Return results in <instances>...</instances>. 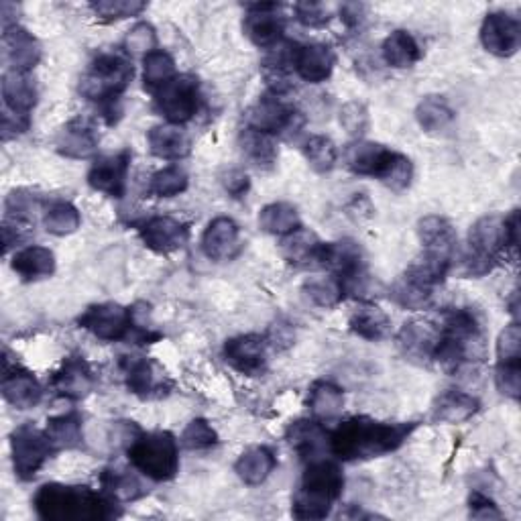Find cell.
Instances as JSON below:
<instances>
[{
  "label": "cell",
  "instance_id": "52a82bcc",
  "mask_svg": "<svg viewBox=\"0 0 521 521\" xmlns=\"http://www.w3.org/2000/svg\"><path fill=\"white\" fill-rule=\"evenodd\" d=\"M55 452L57 450L51 444L47 432L35 428L33 424H23L11 434L13 467L21 481L33 479Z\"/></svg>",
  "mask_w": 521,
  "mask_h": 521
},
{
  "label": "cell",
  "instance_id": "7c38bea8",
  "mask_svg": "<svg viewBox=\"0 0 521 521\" xmlns=\"http://www.w3.org/2000/svg\"><path fill=\"white\" fill-rule=\"evenodd\" d=\"M131 169V151H119L104 155L88 171V184L92 190L106 194L108 198H123L127 192V180Z\"/></svg>",
  "mask_w": 521,
  "mask_h": 521
},
{
  "label": "cell",
  "instance_id": "f5cc1de1",
  "mask_svg": "<svg viewBox=\"0 0 521 521\" xmlns=\"http://www.w3.org/2000/svg\"><path fill=\"white\" fill-rule=\"evenodd\" d=\"M495 383H497V389L505 397L519 399V391H521V361H497Z\"/></svg>",
  "mask_w": 521,
  "mask_h": 521
},
{
  "label": "cell",
  "instance_id": "4dcf8cb0",
  "mask_svg": "<svg viewBox=\"0 0 521 521\" xmlns=\"http://www.w3.org/2000/svg\"><path fill=\"white\" fill-rule=\"evenodd\" d=\"M418 239L424 251H434L454 257L456 249V230L444 216H424L418 222Z\"/></svg>",
  "mask_w": 521,
  "mask_h": 521
},
{
  "label": "cell",
  "instance_id": "6da1fadb",
  "mask_svg": "<svg viewBox=\"0 0 521 521\" xmlns=\"http://www.w3.org/2000/svg\"><path fill=\"white\" fill-rule=\"evenodd\" d=\"M418 424L379 422L373 418H351L342 422L328 440V450L344 462L371 460L395 452L408 440Z\"/></svg>",
  "mask_w": 521,
  "mask_h": 521
},
{
  "label": "cell",
  "instance_id": "7402d4cb",
  "mask_svg": "<svg viewBox=\"0 0 521 521\" xmlns=\"http://www.w3.org/2000/svg\"><path fill=\"white\" fill-rule=\"evenodd\" d=\"M336 64V55L332 47L324 43L298 45L296 53V74L310 84L326 82L332 76Z\"/></svg>",
  "mask_w": 521,
  "mask_h": 521
},
{
  "label": "cell",
  "instance_id": "b9f144b4",
  "mask_svg": "<svg viewBox=\"0 0 521 521\" xmlns=\"http://www.w3.org/2000/svg\"><path fill=\"white\" fill-rule=\"evenodd\" d=\"M176 78V62L167 51L155 49L143 57V82L151 92L161 90Z\"/></svg>",
  "mask_w": 521,
  "mask_h": 521
},
{
  "label": "cell",
  "instance_id": "484cf974",
  "mask_svg": "<svg viewBox=\"0 0 521 521\" xmlns=\"http://www.w3.org/2000/svg\"><path fill=\"white\" fill-rule=\"evenodd\" d=\"M147 143L151 153L163 161L186 159L192 151L190 137L180 127H173V125L153 127L147 133Z\"/></svg>",
  "mask_w": 521,
  "mask_h": 521
},
{
  "label": "cell",
  "instance_id": "bcb514c9",
  "mask_svg": "<svg viewBox=\"0 0 521 521\" xmlns=\"http://www.w3.org/2000/svg\"><path fill=\"white\" fill-rule=\"evenodd\" d=\"M304 294L320 308H334L344 300V287L336 275L312 277L304 283Z\"/></svg>",
  "mask_w": 521,
  "mask_h": 521
},
{
  "label": "cell",
  "instance_id": "3957f363",
  "mask_svg": "<svg viewBox=\"0 0 521 521\" xmlns=\"http://www.w3.org/2000/svg\"><path fill=\"white\" fill-rule=\"evenodd\" d=\"M344 475L332 460L316 458L308 462L300 489L294 495L292 515L296 519H324L342 497Z\"/></svg>",
  "mask_w": 521,
  "mask_h": 521
},
{
  "label": "cell",
  "instance_id": "2e32d148",
  "mask_svg": "<svg viewBox=\"0 0 521 521\" xmlns=\"http://www.w3.org/2000/svg\"><path fill=\"white\" fill-rule=\"evenodd\" d=\"M483 47L497 57H511L521 45V25L509 13H489L481 25Z\"/></svg>",
  "mask_w": 521,
  "mask_h": 521
},
{
  "label": "cell",
  "instance_id": "f35d334b",
  "mask_svg": "<svg viewBox=\"0 0 521 521\" xmlns=\"http://www.w3.org/2000/svg\"><path fill=\"white\" fill-rule=\"evenodd\" d=\"M416 121L426 133H440L454 121V110L444 96H426L416 108Z\"/></svg>",
  "mask_w": 521,
  "mask_h": 521
},
{
  "label": "cell",
  "instance_id": "f546056e",
  "mask_svg": "<svg viewBox=\"0 0 521 521\" xmlns=\"http://www.w3.org/2000/svg\"><path fill=\"white\" fill-rule=\"evenodd\" d=\"M275 454L267 448V446H255L245 450L239 460L235 462V473L239 475V479L249 485V487H257L263 485L271 473L275 471Z\"/></svg>",
  "mask_w": 521,
  "mask_h": 521
},
{
  "label": "cell",
  "instance_id": "e575fe53",
  "mask_svg": "<svg viewBox=\"0 0 521 521\" xmlns=\"http://www.w3.org/2000/svg\"><path fill=\"white\" fill-rule=\"evenodd\" d=\"M259 226L265 230L267 235L283 239L287 235L296 233V230H300L302 220H300L296 206L287 204V202H273L261 210Z\"/></svg>",
  "mask_w": 521,
  "mask_h": 521
},
{
  "label": "cell",
  "instance_id": "e0dca14e",
  "mask_svg": "<svg viewBox=\"0 0 521 521\" xmlns=\"http://www.w3.org/2000/svg\"><path fill=\"white\" fill-rule=\"evenodd\" d=\"M320 267L330 269L340 281H349L367 273L365 267V253L359 243L344 239L336 243H324L320 251Z\"/></svg>",
  "mask_w": 521,
  "mask_h": 521
},
{
  "label": "cell",
  "instance_id": "4316f807",
  "mask_svg": "<svg viewBox=\"0 0 521 521\" xmlns=\"http://www.w3.org/2000/svg\"><path fill=\"white\" fill-rule=\"evenodd\" d=\"M3 100L5 110L29 119V114L37 104V88L29 74L9 70L3 76Z\"/></svg>",
  "mask_w": 521,
  "mask_h": 521
},
{
  "label": "cell",
  "instance_id": "836d02e7",
  "mask_svg": "<svg viewBox=\"0 0 521 521\" xmlns=\"http://www.w3.org/2000/svg\"><path fill=\"white\" fill-rule=\"evenodd\" d=\"M349 328L357 336L379 342L391 334V320L389 316L375 304H361L349 318Z\"/></svg>",
  "mask_w": 521,
  "mask_h": 521
},
{
  "label": "cell",
  "instance_id": "603a6c76",
  "mask_svg": "<svg viewBox=\"0 0 521 521\" xmlns=\"http://www.w3.org/2000/svg\"><path fill=\"white\" fill-rule=\"evenodd\" d=\"M391 149L379 143L371 141H355L344 151V163L353 171L355 176H365V178H375L381 173L385 161L389 159Z\"/></svg>",
  "mask_w": 521,
  "mask_h": 521
},
{
  "label": "cell",
  "instance_id": "4fadbf2b",
  "mask_svg": "<svg viewBox=\"0 0 521 521\" xmlns=\"http://www.w3.org/2000/svg\"><path fill=\"white\" fill-rule=\"evenodd\" d=\"M139 237L149 251L157 255H169L184 249L190 237V230L188 224L176 218L153 216L139 226Z\"/></svg>",
  "mask_w": 521,
  "mask_h": 521
},
{
  "label": "cell",
  "instance_id": "277c9868",
  "mask_svg": "<svg viewBox=\"0 0 521 521\" xmlns=\"http://www.w3.org/2000/svg\"><path fill=\"white\" fill-rule=\"evenodd\" d=\"M133 64L127 53L104 51L94 57L88 72L82 76L80 92L100 106L117 104L133 80Z\"/></svg>",
  "mask_w": 521,
  "mask_h": 521
},
{
  "label": "cell",
  "instance_id": "cb8c5ba5",
  "mask_svg": "<svg viewBox=\"0 0 521 521\" xmlns=\"http://www.w3.org/2000/svg\"><path fill=\"white\" fill-rule=\"evenodd\" d=\"M0 391H3V397L17 410H31L35 405H39L43 397V389L39 381L33 377V373L19 367L15 371L5 373Z\"/></svg>",
  "mask_w": 521,
  "mask_h": 521
},
{
  "label": "cell",
  "instance_id": "9f6ffc18",
  "mask_svg": "<svg viewBox=\"0 0 521 521\" xmlns=\"http://www.w3.org/2000/svg\"><path fill=\"white\" fill-rule=\"evenodd\" d=\"M294 13H296V19L304 27H310V29L326 27L332 19L328 7L322 3H298V5H294Z\"/></svg>",
  "mask_w": 521,
  "mask_h": 521
},
{
  "label": "cell",
  "instance_id": "ee69618b",
  "mask_svg": "<svg viewBox=\"0 0 521 521\" xmlns=\"http://www.w3.org/2000/svg\"><path fill=\"white\" fill-rule=\"evenodd\" d=\"M188 184H190L188 173L180 165H169L153 173L147 192L149 196H157V198H173L184 194L188 190Z\"/></svg>",
  "mask_w": 521,
  "mask_h": 521
},
{
  "label": "cell",
  "instance_id": "ab89813d",
  "mask_svg": "<svg viewBox=\"0 0 521 521\" xmlns=\"http://www.w3.org/2000/svg\"><path fill=\"white\" fill-rule=\"evenodd\" d=\"M121 371L125 375L127 387L141 397H147L157 389L155 365L145 357H123Z\"/></svg>",
  "mask_w": 521,
  "mask_h": 521
},
{
  "label": "cell",
  "instance_id": "8fae6325",
  "mask_svg": "<svg viewBox=\"0 0 521 521\" xmlns=\"http://www.w3.org/2000/svg\"><path fill=\"white\" fill-rule=\"evenodd\" d=\"M267 338L259 334H241L226 340L224 361L247 377H259L267 371Z\"/></svg>",
  "mask_w": 521,
  "mask_h": 521
},
{
  "label": "cell",
  "instance_id": "d590c367",
  "mask_svg": "<svg viewBox=\"0 0 521 521\" xmlns=\"http://www.w3.org/2000/svg\"><path fill=\"white\" fill-rule=\"evenodd\" d=\"M239 145L243 155L257 167L263 171H269L275 167L277 157H279V149L277 143L273 141L271 135L255 131V129H245L239 137Z\"/></svg>",
  "mask_w": 521,
  "mask_h": 521
},
{
  "label": "cell",
  "instance_id": "681fc988",
  "mask_svg": "<svg viewBox=\"0 0 521 521\" xmlns=\"http://www.w3.org/2000/svg\"><path fill=\"white\" fill-rule=\"evenodd\" d=\"M90 9L98 19L112 23L141 15L147 9V5L141 3V0H98V3L90 5Z\"/></svg>",
  "mask_w": 521,
  "mask_h": 521
},
{
  "label": "cell",
  "instance_id": "8d00e7d4",
  "mask_svg": "<svg viewBox=\"0 0 521 521\" xmlns=\"http://www.w3.org/2000/svg\"><path fill=\"white\" fill-rule=\"evenodd\" d=\"M308 408L318 422L334 420L344 408V391L330 381H318L310 389Z\"/></svg>",
  "mask_w": 521,
  "mask_h": 521
},
{
  "label": "cell",
  "instance_id": "d6a6232c",
  "mask_svg": "<svg viewBox=\"0 0 521 521\" xmlns=\"http://www.w3.org/2000/svg\"><path fill=\"white\" fill-rule=\"evenodd\" d=\"M11 267L23 281H37L55 273V255L47 247L31 245L15 253Z\"/></svg>",
  "mask_w": 521,
  "mask_h": 521
},
{
  "label": "cell",
  "instance_id": "44dd1931",
  "mask_svg": "<svg viewBox=\"0 0 521 521\" xmlns=\"http://www.w3.org/2000/svg\"><path fill=\"white\" fill-rule=\"evenodd\" d=\"M100 137L96 129L84 121L74 119L66 123L55 137V149L68 159H90L98 149Z\"/></svg>",
  "mask_w": 521,
  "mask_h": 521
},
{
  "label": "cell",
  "instance_id": "ac0fdd59",
  "mask_svg": "<svg viewBox=\"0 0 521 521\" xmlns=\"http://www.w3.org/2000/svg\"><path fill=\"white\" fill-rule=\"evenodd\" d=\"M202 251L210 261H230L241 251V228L228 218H214L202 235Z\"/></svg>",
  "mask_w": 521,
  "mask_h": 521
},
{
  "label": "cell",
  "instance_id": "9a60e30c",
  "mask_svg": "<svg viewBox=\"0 0 521 521\" xmlns=\"http://www.w3.org/2000/svg\"><path fill=\"white\" fill-rule=\"evenodd\" d=\"M277 3H255L247 5L245 35L261 49H273L283 43L285 19L277 13Z\"/></svg>",
  "mask_w": 521,
  "mask_h": 521
},
{
  "label": "cell",
  "instance_id": "c3c4849f",
  "mask_svg": "<svg viewBox=\"0 0 521 521\" xmlns=\"http://www.w3.org/2000/svg\"><path fill=\"white\" fill-rule=\"evenodd\" d=\"M102 485H104V493L108 497H112L117 503L119 501H133V499L143 495L141 483L137 481V477H133L127 471H104Z\"/></svg>",
  "mask_w": 521,
  "mask_h": 521
},
{
  "label": "cell",
  "instance_id": "f6af8a7d",
  "mask_svg": "<svg viewBox=\"0 0 521 521\" xmlns=\"http://www.w3.org/2000/svg\"><path fill=\"white\" fill-rule=\"evenodd\" d=\"M377 180L387 186L393 192H403L412 186L414 180V163L410 157H405L403 153L391 151L389 159L385 161L381 173Z\"/></svg>",
  "mask_w": 521,
  "mask_h": 521
},
{
  "label": "cell",
  "instance_id": "7a4b0ae2",
  "mask_svg": "<svg viewBox=\"0 0 521 521\" xmlns=\"http://www.w3.org/2000/svg\"><path fill=\"white\" fill-rule=\"evenodd\" d=\"M33 507L45 521H92L121 515V511H117V501L106 493L62 483L39 487L33 497Z\"/></svg>",
  "mask_w": 521,
  "mask_h": 521
},
{
  "label": "cell",
  "instance_id": "5b68a950",
  "mask_svg": "<svg viewBox=\"0 0 521 521\" xmlns=\"http://www.w3.org/2000/svg\"><path fill=\"white\" fill-rule=\"evenodd\" d=\"M127 454L139 473L157 483L171 481L180 471L178 440L169 432H137L127 446Z\"/></svg>",
  "mask_w": 521,
  "mask_h": 521
},
{
  "label": "cell",
  "instance_id": "6f0895ef",
  "mask_svg": "<svg viewBox=\"0 0 521 521\" xmlns=\"http://www.w3.org/2000/svg\"><path fill=\"white\" fill-rule=\"evenodd\" d=\"M469 509H471V517H475V519H499L501 517V511L497 509L495 501L483 493L471 495Z\"/></svg>",
  "mask_w": 521,
  "mask_h": 521
},
{
  "label": "cell",
  "instance_id": "ffe728a7",
  "mask_svg": "<svg viewBox=\"0 0 521 521\" xmlns=\"http://www.w3.org/2000/svg\"><path fill=\"white\" fill-rule=\"evenodd\" d=\"M94 373L82 357H68L51 377V387L66 399H84L94 389Z\"/></svg>",
  "mask_w": 521,
  "mask_h": 521
},
{
  "label": "cell",
  "instance_id": "74e56055",
  "mask_svg": "<svg viewBox=\"0 0 521 521\" xmlns=\"http://www.w3.org/2000/svg\"><path fill=\"white\" fill-rule=\"evenodd\" d=\"M432 298L434 289L408 273L399 275L391 287V300L405 310H424L432 304Z\"/></svg>",
  "mask_w": 521,
  "mask_h": 521
},
{
  "label": "cell",
  "instance_id": "83f0119b",
  "mask_svg": "<svg viewBox=\"0 0 521 521\" xmlns=\"http://www.w3.org/2000/svg\"><path fill=\"white\" fill-rule=\"evenodd\" d=\"M383 60L395 70L414 68L422 60V47L410 31L397 29L383 41Z\"/></svg>",
  "mask_w": 521,
  "mask_h": 521
},
{
  "label": "cell",
  "instance_id": "7dc6e473",
  "mask_svg": "<svg viewBox=\"0 0 521 521\" xmlns=\"http://www.w3.org/2000/svg\"><path fill=\"white\" fill-rule=\"evenodd\" d=\"M304 157L310 163V167L318 173H328L336 167L338 161V149L332 139L324 135H312L302 145Z\"/></svg>",
  "mask_w": 521,
  "mask_h": 521
},
{
  "label": "cell",
  "instance_id": "8992f818",
  "mask_svg": "<svg viewBox=\"0 0 521 521\" xmlns=\"http://www.w3.org/2000/svg\"><path fill=\"white\" fill-rule=\"evenodd\" d=\"M469 247L471 255L465 259L467 271L473 275H483L491 271L493 263L507 253L509 239L505 228V216L491 214L479 218L469 233Z\"/></svg>",
  "mask_w": 521,
  "mask_h": 521
},
{
  "label": "cell",
  "instance_id": "db71d44e",
  "mask_svg": "<svg viewBox=\"0 0 521 521\" xmlns=\"http://www.w3.org/2000/svg\"><path fill=\"white\" fill-rule=\"evenodd\" d=\"M521 328L511 322L501 330L497 340V361H521Z\"/></svg>",
  "mask_w": 521,
  "mask_h": 521
},
{
  "label": "cell",
  "instance_id": "816d5d0a",
  "mask_svg": "<svg viewBox=\"0 0 521 521\" xmlns=\"http://www.w3.org/2000/svg\"><path fill=\"white\" fill-rule=\"evenodd\" d=\"M340 127L353 135V137H363L369 129V110L363 102H346L342 108H340Z\"/></svg>",
  "mask_w": 521,
  "mask_h": 521
},
{
  "label": "cell",
  "instance_id": "91938a15",
  "mask_svg": "<svg viewBox=\"0 0 521 521\" xmlns=\"http://www.w3.org/2000/svg\"><path fill=\"white\" fill-rule=\"evenodd\" d=\"M340 19L344 21L346 27H359L365 19V5H357V3H349L342 5L340 9Z\"/></svg>",
  "mask_w": 521,
  "mask_h": 521
},
{
  "label": "cell",
  "instance_id": "60d3db41",
  "mask_svg": "<svg viewBox=\"0 0 521 521\" xmlns=\"http://www.w3.org/2000/svg\"><path fill=\"white\" fill-rule=\"evenodd\" d=\"M51 444L55 450H74L82 446L84 432H82V420L78 414H62L57 418H51L45 428Z\"/></svg>",
  "mask_w": 521,
  "mask_h": 521
},
{
  "label": "cell",
  "instance_id": "680465c9",
  "mask_svg": "<svg viewBox=\"0 0 521 521\" xmlns=\"http://www.w3.org/2000/svg\"><path fill=\"white\" fill-rule=\"evenodd\" d=\"M222 184H224V190L233 198H243L251 188L249 176L241 169H230L228 173H224Z\"/></svg>",
  "mask_w": 521,
  "mask_h": 521
},
{
  "label": "cell",
  "instance_id": "1f68e13d",
  "mask_svg": "<svg viewBox=\"0 0 521 521\" xmlns=\"http://www.w3.org/2000/svg\"><path fill=\"white\" fill-rule=\"evenodd\" d=\"M322 241L306 230L304 226L296 233L283 237L281 241V253L287 263H292L296 267H310L320 263V251H322Z\"/></svg>",
  "mask_w": 521,
  "mask_h": 521
},
{
  "label": "cell",
  "instance_id": "9c48e42d",
  "mask_svg": "<svg viewBox=\"0 0 521 521\" xmlns=\"http://www.w3.org/2000/svg\"><path fill=\"white\" fill-rule=\"evenodd\" d=\"M247 129H255L267 135L294 133L302 127V112L281 100L277 94L259 98L245 114Z\"/></svg>",
  "mask_w": 521,
  "mask_h": 521
},
{
  "label": "cell",
  "instance_id": "f1b7e54d",
  "mask_svg": "<svg viewBox=\"0 0 521 521\" xmlns=\"http://www.w3.org/2000/svg\"><path fill=\"white\" fill-rule=\"evenodd\" d=\"M287 440L302 458L312 462L328 446L330 434L324 430L322 422L318 420H300L289 426Z\"/></svg>",
  "mask_w": 521,
  "mask_h": 521
},
{
  "label": "cell",
  "instance_id": "7bdbcfd3",
  "mask_svg": "<svg viewBox=\"0 0 521 521\" xmlns=\"http://www.w3.org/2000/svg\"><path fill=\"white\" fill-rule=\"evenodd\" d=\"M43 224L49 235L68 237V235H74L80 228L82 216H80L78 208L70 202H53L45 212Z\"/></svg>",
  "mask_w": 521,
  "mask_h": 521
},
{
  "label": "cell",
  "instance_id": "30bf717a",
  "mask_svg": "<svg viewBox=\"0 0 521 521\" xmlns=\"http://www.w3.org/2000/svg\"><path fill=\"white\" fill-rule=\"evenodd\" d=\"M78 326L94 334L98 340L117 342L131 336L133 312L121 304H96L90 306L80 318Z\"/></svg>",
  "mask_w": 521,
  "mask_h": 521
},
{
  "label": "cell",
  "instance_id": "d4e9b609",
  "mask_svg": "<svg viewBox=\"0 0 521 521\" xmlns=\"http://www.w3.org/2000/svg\"><path fill=\"white\" fill-rule=\"evenodd\" d=\"M481 408V403L477 397L465 393V391H444L438 395L432 408V418L442 424H462L471 420Z\"/></svg>",
  "mask_w": 521,
  "mask_h": 521
},
{
  "label": "cell",
  "instance_id": "ba28073f",
  "mask_svg": "<svg viewBox=\"0 0 521 521\" xmlns=\"http://www.w3.org/2000/svg\"><path fill=\"white\" fill-rule=\"evenodd\" d=\"M200 106V86L192 76H176L155 92V108L167 125L180 127L190 123Z\"/></svg>",
  "mask_w": 521,
  "mask_h": 521
},
{
  "label": "cell",
  "instance_id": "5bb4252c",
  "mask_svg": "<svg viewBox=\"0 0 521 521\" xmlns=\"http://www.w3.org/2000/svg\"><path fill=\"white\" fill-rule=\"evenodd\" d=\"M440 334V326H436L434 322L410 320L397 332V349L405 359L420 365L434 361Z\"/></svg>",
  "mask_w": 521,
  "mask_h": 521
},
{
  "label": "cell",
  "instance_id": "11a10c76",
  "mask_svg": "<svg viewBox=\"0 0 521 521\" xmlns=\"http://www.w3.org/2000/svg\"><path fill=\"white\" fill-rule=\"evenodd\" d=\"M155 43H157V35L153 25L149 23H137L125 37V49L127 53H151L155 51Z\"/></svg>",
  "mask_w": 521,
  "mask_h": 521
},
{
  "label": "cell",
  "instance_id": "f907efd6",
  "mask_svg": "<svg viewBox=\"0 0 521 521\" xmlns=\"http://www.w3.org/2000/svg\"><path fill=\"white\" fill-rule=\"evenodd\" d=\"M216 444H218L216 430L202 418L192 420L182 434V446L188 450H208Z\"/></svg>",
  "mask_w": 521,
  "mask_h": 521
},
{
  "label": "cell",
  "instance_id": "d6986e66",
  "mask_svg": "<svg viewBox=\"0 0 521 521\" xmlns=\"http://www.w3.org/2000/svg\"><path fill=\"white\" fill-rule=\"evenodd\" d=\"M3 57L13 72L29 74L41 60L39 41L21 25L3 29Z\"/></svg>",
  "mask_w": 521,
  "mask_h": 521
}]
</instances>
